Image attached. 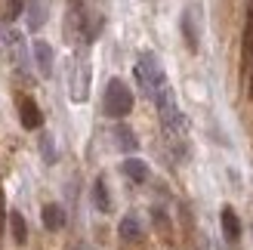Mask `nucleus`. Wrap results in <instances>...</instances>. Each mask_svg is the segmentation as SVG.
<instances>
[{"label": "nucleus", "instance_id": "1", "mask_svg": "<svg viewBox=\"0 0 253 250\" xmlns=\"http://www.w3.org/2000/svg\"><path fill=\"white\" fill-rule=\"evenodd\" d=\"M133 78H136V86L142 90V96H148V99H155L164 86H170L167 74H164V65H161V59L155 53H142L136 59Z\"/></svg>", "mask_w": 253, "mask_h": 250}, {"label": "nucleus", "instance_id": "2", "mask_svg": "<svg viewBox=\"0 0 253 250\" xmlns=\"http://www.w3.org/2000/svg\"><path fill=\"white\" fill-rule=\"evenodd\" d=\"M102 108L108 118H126L133 111V90L121 78H111L105 86V96H102Z\"/></svg>", "mask_w": 253, "mask_h": 250}, {"label": "nucleus", "instance_id": "3", "mask_svg": "<svg viewBox=\"0 0 253 250\" xmlns=\"http://www.w3.org/2000/svg\"><path fill=\"white\" fill-rule=\"evenodd\" d=\"M68 96H71V102H86L90 99V59H86L84 49L74 59L71 78H68Z\"/></svg>", "mask_w": 253, "mask_h": 250}, {"label": "nucleus", "instance_id": "4", "mask_svg": "<svg viewBox=\"0 0 253 250\" xmlns=\"http://www.w3.org/2000/svg\"><path fill=\"white\" fill-rule=\"evenodd\" d=\"M31 59H34V68L41 78H53V65H56V53L46 41H34L31 43Z\"/></svg>", "mask_w": 253, "mask_h": 250}, {"label": "nucleus", "instance_id": "5", "mask_svg": "<svg viewBox=\"0 0 253 250\" xmlns=\"http://www.w3.org/2000/svg\"><path fill=\"white\" fill-rule=\"evenodd\" d=\"M25 22H28V31H41L46 25L49 16V0H25Z\"/></svg>", "mask_w": 253, "mask_h": 250}, {"label": "nucleus", "instance_id": "6", "mask_svg": "<svg viewBox=\"0 0 253 250\" xmlns=\"http://www.w3.org/2000/svg\"><path fill=\"white\" fill-rule=\"evenodd\" d=\"M19 121H22V127H25V130H41L43 115H41V108H37L34 99H28V96H22V99H19Z\"/></svg>", "mask_w": 253, "mask_h": 250}, {"label": "nucleus", "instance_id": "7", "mask_svg": "<svg viewBox=\"0 0 253 250\" xmlns=\"http://www.w3.org/2000/svg\"><path fill=\"white\" fill-rule=\"evenodd\" d=\"M195 6H188L185 12H182V37H185V43H188V49L192 53H198V46H201V41H198V25H195Z\"/></svg>", "mask_w": 253, "mask_h": 250}, {"label": "nucleus", "instance_id": "8", "mask_svg": "<svg viewBox=\"0 0 253 250\" xmlns=\"http://www.w3.org/2000/svg\"><path fill=\"white\" fill-rule=\"evenodd\" d=\"M222 235H225V241L229 244H235L238 238H241V219H238V213L232 207H222Z\"/></svg>", "mask_w": 253, "mask_h": 250}, {"label": "nucleus", "instance_id": "9", "mask_svg": "<svg viewBox=\"0 0 253 250\" xmlns=\"http://www.w3.org/2000/svg\"><path fill=\"white\" fill-rule=\"evenodd\" d=\"M121 170H124V176L130 179V182H145L148 179V164H145V161H139V158H126L124 164H121Z\"/></svg>", "mask_w": 253, "mask_h": 250}, {"label": "nucleus", "instance_id": "10", "mask_svg": "<svg viewBox=\"0 0 253 250\" xmlns=\"http://www.w3.org/2000/svg\"><path fill=\"white\" fill-rule=\"evenodd\" d=\"M6 41H9V49H12V59H16V68H19V71H28V56H25L22 31H9Z\"/></svg>", "mask_w": 253, "mask_h": 250}, {"label": "nucleus", "instance_id": "11", "mask_svg": "<svg viewBox=\"0 0 253 250\" xmlns=\"http://www.w3.org/2000/svg\"><path fill=\"white\" fill-rule=\"evenodd\" d=\"M43 226L49 232H62V229H65V210H62V204H46L43 207Z\"/></svg>", "mask_w": 253, "mask_h": 250}, {"label": "nucleus", "instance_id": "12", "mask_svg": "<svg viewBox=\"0 0 253 250\" xmlns=\"http://www.w3.org/2000/svg\"><path fill=\"white\" fill-rule=\"evenodd\" d=\"M118 235H121V241H139V238H142V226H139V219L130 213V216L121 219Z\"/></svg>", "mask_w": 253, "mask_h": 250}, {"label": "nucleus", "instance_id": "13", "mask_svg": "<svg viewBox=\"0 0 253 250\" xmlns=\"http://www.w3.org/2000/svg\"><path fill=\"white\" fill-rule=\"evenodd\" d=\"M115 142H118V148H121V152H126V155H133L136 148H139L136 133H133L130 127H124V124H121V127L115 130Z\"/></svg>", "mask_w": 253, "mask_h": 250}, {"label": "nucleus", "instance_id": "14", "mask_svg": "<svg viewBox=\"0 0 253 250\" xmlns=\"http://www.w3.org/2000/svg\"><path fill=\"white\" fill-rule=\"evenodd\" d=\"M93 204H96L99 213H111V198H108L105 179H96V185H93Z\"/></svg>", "mask_w": 253, "mask_h": 250}, {"label": "nucleus", "instance_id": "15", "mask_svg": "<svg viewBox=\"0 0 253 250\" xmlns=\"http://www.w3.org/2000/svg\"><path fill=\"white\" fill-rule=\"evenodd\" d=\"M9 229H12V238H16V244H25L28 241V226H25V216L19 213V210H9Z\"/></svg>", "mask_w": 253, "mask_h": 250}, {"label": "nucleus", "instance_id": "16", "mask_svg": "<svg viewBox=\"0 0 253 250\" xmlns=\"http://www.w3.org/2000/svg\"><path fill=\"white\" fill-rule=\"evenodd\" d=\"M41 155L46 164H56V145H53V133H41Z\"/></svg>", "mask_w": 253, "mask_h": 250}, {"label": "nucleus", "instance_id": "17", "mask_svg": "<svg viewBox=\"0 0 253 250\" xmlns=\"http://www.w3.org/2000/svg\"><path fill=\"white\" fill-rule=\"evenodd\" d=\"M22 12H25V3H22V0H9V3H6V19H9V22L19 19Z\"/></svg>", "mask_w": 253, "mask_h": 250}]
</instances>
